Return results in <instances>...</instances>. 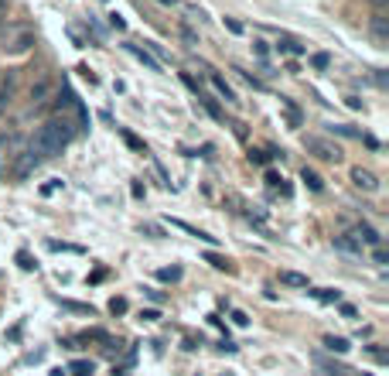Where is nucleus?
Returning a JSON list of instances; mask_svg holds the SVG:
<instances>
[{
	"instance_id": "20",
	"label": "nucleus",
	"mask_w": 389,
	"mask_h": 376,
	"mask_svg": "<svg viewBox=\"0 0 389 376\" xmlns=\"http://www.w3.org/2000/svg\"><path fill=\"white\" fill-rule=\"evenodd\" d=\"M205 260H208L215 270H233V263H229L226 256H219V253H205Z\"/></svg>"
},
{
	"instance_id": "7",
	"label": "nucleus",
	"mask_w": 389,
	"mask_h": 376,
	"mask_svg": "<svg viewBox=\"0 0 389 376\" xmlns=\"http://www.w3.org/2000/svg\"><path fill=\"white\" fill-rule=\"evenodd\" d=\"M14 158H17V165H14V178H28V174H31V171L41 165L31 151H24V154H14Z\"/></svg>"
},
{
	"instance_id": "9",
	"label": "nucleus",
	"mask_w": 389,
	"mask_h": 376,
	"mask_svg": "<svg viewBox=\"0 0 389 376\" xmlns=\"http://www.w3.org/2000/svg\"><path fill=\"white\" fill-rule=\"evenodd\" d=\"M335 250L358 256V253H362V243L355 240V233H338V236H335Z\"/></svg>"
},
{
	"instance_id": "40",
	"label": "nucleus",
	"mask_w": 389,
	"mask_h": 376,
	"mask_svg": "<svg viewBox=\"0 0 389 376\" xmlns=\"http://www.w3.org/2000/svg\"><path fill=\"white\" fill-rule=\"evenodd\" d=\"M369 3H372L376 10H386V3H389V0H369Z\"/></svg>"
},
{
	"instance_id": "35",
	"label": "nucleus",
	"mask_w": 389,
	"mask_h": 376,
	"mask_svg": "<svg viewBox=\"0 0 389 376\" xmlns=\"http://www.w3.org/2000/svg\"><path fill=\"white\" fill-rule=\"evenodd\" d=\"M110 24H113V28H117V31H123V28H126V21H123V17H119V14H110Z\"/></svg>"
},
{
	"instance_id": "34",
	"label": "nucleus",
	"mask_w": 389,
	"mask_h": 376,
	"mask_svg": "<svg viewBox=\"0 0 389 376\" xmlns=\"http://www.w3.org/2000/svg\"><path fill=\"white\" fill-rule=\"evenodd\" d=\"M226 28H229L233 35H242V24H239V21H233V17H226Z\"/></svg>"
},
{
	"instance_id": "14",
	"label": "nucleus",
	"mask_w": 389,
	"mask_h": 376,
	"mask_svg": "<svg viewBox=\"0 0 389 376\" xmlns=\"http://www.w3.org/2000/svg\"><path fill=\"white\" fill-rule=\"evenodd\" d=\"M55 301H58V304H62L65 311H76V315H89V318L96 315V311H92V304H78V301H62V297H55Z\"/></svg>"
},
{
	"instance_id": "5",
	"label": "nucleus",
	"mask_w": 389,
	"mask_h": 376,
	"mask_svg": "<svg viewBox=\"0 0 389 376\" xmlns=\"http://www.w3.org/2000/svg\"><path fill=\"white\" fill-rule=\"evenodd\" d=\"M369 31H372V42L379 44V48H386L389 44V17L383 14V10H376V17H372Z\"/></svg>"
},
{
	"instance_id": "15",
	"label": "nucleus",
	"mask_w": 389,
	"mask_h": 376,
	"mask_svg": "<svg viewBox=\"0 0 389 376\" xmlns=\"http://www.w3.org/2000/svg\"><path fill=\"white\" fill-rule=\"evenodd\" d=\"M280 281H283V284H290V288H308V277H304V274H297V270H283V274H280Z\"/></svg>"
},
{
	"instance_id": "26",
	"label": "nucleus",
	"mask_w": 389,
	"mask_h": 376,
	"mask_svg": "<svg viewBox=\"0 0 389 376\" xmlns=\"http://www.w3.org/2000/svg\"><path fill=\"white\" fill-rule=\"evenodd\" d=\"M119 137H123V140H126V144H130L133 151H144V144H140V140H137V137H133L130 130H119Z\"/></svg>"
},
{
	"instance_id": "13",
	"label": "nucleus",
	"mask_w": 389,
	"mask_h": 376,
	"mask_svg": "<svg viewBox=\"0 0 389 376\" xmlns=\"http://www.w3.org/2000/svg\"><path fill=\"white\" fill-rule=\"evenodd\" d=\"M301 181H304V185H308L311 192H321V188H324L321 174H317V171H311V167H304V171H301Z\"/></svg>"
},
{
	"instance_id": "6",
	"label": "nucleus",
	"mask_w": 389,
	"mask_h": 376,
	"mask_svg": "<svg viewBox=\"0 0 389 376\" xmlns=\"http://www.w3.org/2000/svg\"><path fill=\"white\" fill-rule=\"evenodd\" d=\"M123 48H126V51H130V55H133L137 62H144V65H147L151 72H160V62H157V58L151 55V51H147V48H140V44H133V42H126Z\"/></svg>"
},
{
	"instance_id": "33",
	"label": "nucleus",
	"mask_w": 389,
	"mask_h": 376,
	"mask_svg": "<svg viewBox=\"0 0 389 376\" xmlns=\"http://www.w3.org/2000/svg\"><path fill=\"white\" fill-rule=\"evenodd\" d=\"M144 294H147V297H151L154 304H160V301H164V294H160V291H154V288H144Z\"/></svg>"
},
{
	"instance_id": "36",
	"label": "nucleus",
	"mask_w": 389,
	"mask_h": 376,
	"mask_svg": "<svg viewBox=\"0 0 389 376\" xmlns=\"http://www.w3.org/2000/svg\"><path fill=\"white\" fill-rule=\"evenodd\" d=\"M55 188H62V181H58V178H55V181H48V185H44V188H41V192H44V195H51V192H55Z\"/></svg>"
},
{
	"instance_id": "3",
	"label": "nucleus",
	"mask_w": 389,
	"mask_h": 376,
	"mask_svg": "<svg viewBox=\"0 0 389 376\" xmlns=\"http://www.w3.org/2000/svg\"><path fill=\"white\" fill-rule=\"evenodd\" d=\"M304 147L311 151L314 158H321V161H331V165H338L342 161V147L335 144V140H328V137H304Z\"/></svg>"
},
{
	"instance_id": "11",
	"label": "nucleus",
	"mask_w": 389,
	"mask_h": 376,
	"mask_svg": "<svg viewBox=\"0 0 389 376\" xmlns=\"http://www.w3.org/2000/svg\"><path fill=\"white\" fill-rule=\"evenodd\" d=\"M314 363L321 366V373H324V376H351L349 366H342V363H328L324 356H314Z\"/></svg>"
},
{
	"instance_id": "4",
	"label": "nucleus",
	"mask_w": 389,
	"mask_h": 376,
	"mask_svg": "<svg viewBox=\"0 0 389 376\" xmlns=\"http://www.w3.org/2000/svg\"><path fill=\"white\" fill-rule=\"evenodd\" d=\"M351 185L362 192H379V178L369 167H351Z\"/></svg>"
},
{
	"instance_id": "12",
	"label": "nucleus",
	"mask_w": 389,
	"mask_h": 376,
	"mask_svg": "<svg viewBox=\"0 0 389 376\" xmlns=\"http://www.w3.org/2000/svg\"><path fill=\"white\" fill-rule=\"evenodd\" d=\"M171 226H178V229H185V233H192L194 240H201V243H208V247H215V243H219L215 236H208V233H201V229H194V226H188V222H181V219H171Z\"/></svg>"
},
{
	"instance_id": "18",
	"label": "nucleus",
	"mask_w": 389,
	"mask_h": 376,
	"mask_svg": "<svg viewBox=\"0 0 389 376\" xmlns=\"http://www.w3.org/2000/svg\"><path fill=\"white\" fill-rule=\"evenodd\" d=\"M276 48H280V51H290V55H304V44H297L294 38H280Z\"/></svg>"
},
{
	"instance_id": "31",
	"label": "nucleus",
	"mask_w": 389,
	"mask_h": 376,
	"mask_svg": "<svg viewBox=\"0 0 389 376\" xmlns=\"http://www.w3.org/2000/svg\"><path fill=\"white\" fill-rule=\"evenodd\" d=\"M7 14H10V0H0V28H3V21H7Z\"/></svg>"
},
{
	"instance_id": "22",
	"label": "nucleus",
	"mask_w": 389,
	"mask_h": 376,
	"mask_svg": "<svg viewBox=\"0 0 389 376\" xmlns=\"http://www.w3.org/2000/svg\"><path fill=\"white\" fill-rule=\"evenodd\" d=\"M198 99H201V106H205V110H208V113H212L215 120H222V110L215 106V99H208V96H198Z\"/></svg>"
},
{
	"instance_id": "8",
	"label": "nucleus",
	"mask_w": 389,
	"mask_h": 376,
	"mask_svg": "<svg viewBox=\"0 0 389 376\" xmlns=\"http://www.w3.org/2000/svg\"><path fill=\"white\" fill-rule=\"evenodd\" d=\"M355 240H358L362 247H379V243H383V236H379L369 222H358V226H355Z\"/></svg>"
},
{
	"instance_id": "19",
	"label": "nucleus",
	"mask_w": 389,
	"mask_h": 376,
	"mask_svg": "<svg viewBox=\"0 0 389 376\" xmlns=\"http://www.w3.org/2000/svg\"><path fill=\"white\" fill-rule=\"evenodd\" d=\"M48 92H51V83H48V79H41V83L31 89V99H35V103H44V96H48Z\"/></svg>"
},
{
	"instance_id": "1",
	"label": "nucleus",
	"mask_w": 389,
	"mask_h": 376,
	"mask_svg": "<svg viewBox=\"0 0 389 376\" xmlns=\"http://www.w3.org/2000/svg\"><path fill=\"white\" fill-rule=\"evenodd\" d=\"M76 137V124L69 120V117H51V120H44V124L35 130V137H31V144H28V151L44 161V158H55V154H62L65 147H69V140Z\"/></svg>"
},
{
	"instance_id": "37",
	"label": "nucleus",
	"mask_w": 389,
	"mask_h": 376,
	"mask_svg": "<svg viewBox=\"0 0 389 376\" xmlns=\"http://www.w3.org/2000/svg\"><path fill=\"white\" fill-rule=\"evenodd\" d=\"M372 256H376V263H386L389 256H386V250H383V247H376V250H372Z\"/></svg>"
},
{
	"instance_id": "30",
	"label": "nucleus",
	"mask_w": 389,
	"mask_h": 376,
	"mask_svg": "<svg viewBox=\"0 0 389 376\" xmlns=\"http://www.w3.org/2000/svg\"><path fill=\"white\" fill-rule=\"evenodd\" d=\"M17 263H21L24 270H35V263H31V256H28V253H17Z\"/></svg>"
},
{
	"instance_id": "28",
	"label": "nucleus",
	"mask_w": 389,
	"mask_h": 376,
	"mask_svg": "<svg viewBox=\"0 0 389 376\" xmlns=\"http://www.w3.org/2000/svg\"><path fill=\"white\" fill-rule=\"evenodd\" d=\"M140 318H144V322H157L160 311H157V308H147V311H140Z\"/></svg>"
},
{
	"instance_id": "24",
	"label": "nucleus",
	"mask_w": 389,
	"mask_h": 376,
	"mask_svg": "<svg viewBox=\"0 0 389 376\" xmlns=\"http://www.w3.org/2000/svg\"><path fill=\"white\" fill-rule=\"evenodd\" d=\"M311 62H314V69H321V72H324V69L331 65V55H324V51H317V55H314Z\"/></svg>"
},
{
	"instance_id": "29",
	"label": "nucleus",
	"mask_w": 389,
	"mask_h": 376,
	"mask_svg": "<svg viewBox=\"0 0 389 376\" xmlns=\"http://www.w3.org/2000/svg\"><path fill=\"white\" fill-rule=\"evenodd\" d=\"M249 161H253V165H267V154H263V151H249Z\"/></svg>"
},
{
	"instance_id": "23",
	"label": "nucleus",
	"mask_w": 389,
	"mask_h": 376,
	"mask_svg": "<svg viewBox=\"0 0 389 376\" xmlns=\"http://www.w3.org/2000/svg\"><path fill=\"white\" fill-rule=\"evenodd\" d=\"M126 308H130L126 297H113V301H110V311H113V315H126Z\"/></svg>"
},
{
	"instance_id": "32",
	"label": "nucleus",
	"mask_w": 389,
	"mask_h": 376,
	"mask_svg": "<svg viewBox=\"0 0 389 376\" xmlns=\"http://www.w3.org/2000/svg\"><path fill=\"white\" fill-rule=\"evenodd\" d=\"M233 322L239 325V329H246V325H249V318H246L242 311H233Z\"/></svg>"
},
{
	"instance_id": "25",
	"label": "nucleus",
	"mask_w": 389,
	"mask_h": 376,
	"mask_svg": "<svg viewBox=\"0 0 389 376\" xmlns=\"http://www.w3.org/2000/svg\"><path fill=\"white\" fill-rule=\"evenodd\" d=\"M10 85H14V76H10V79H7V85L0 89V113H3V106L10 103Z\"/></svg>"
},
{
	"instance_id": "10",
	"label": "nucleus",
	"mask_w": 389,
	"mask_h": 376,
	"mask_svg": "<svg viewBox=\"0 0 389 376\" xmlns=\"http://www.w3.org/2000/svg\"><path fill=\"white\" fill-rule=\"evenodd\" d=\"M208 79H212V85H215V92H219V96H222L226 103H239V96H235V89H233V85H229V83H226V79H222L219 72H208Z\"/></svg>"
},
{
	"instance_id": "39",
	"label": "nucleus",
	"mask_w": 389,
	"mask_h": 376,
	"mask_svg": "<svg viewBox=\"0 0 389 376\" xmlns=\"http://www.w3.org/2000/svg\"><path fill=\"white\" fill-rule=\"evenodd\" d=\"M342 315H345V318H355V315H358V311H355V308H351V304H342Z\"/></svg>"
},
{
	"instance_id": "27",
	"label": "nucleus",
	"mask_w": 389,
	"mask_h": 376,
	"mask_svg": "<svg viewBox=\"0 0 389 376\" xmlns=\"http://www.w3.org/2000/svg\"><path fill=\"white\" fill-rule=\"evenodd\" d=\"M72 373H76V376H89V373H92V363H72Z\"/></svg>"
},
{
	"instance_id": "38",
	"label": "nucleus",
	"mask_w": 389,
	"mask_h": 376,
	"mask_svg": "<svg viewBox=\"0 0 389 376\" xmlns=\"http://www.w3.org/2000/svg\"><path fill=\"white\" fill-rule=\"evenodd\" d=\"M256 44V55H260V58H267V42H253Z\"/></svg>"
},
{
	"instance_id": "2",
	"label": "nucleus",
	"mask_w": 389,
	"mask_h": 376,
	"mask_svg": "<svg viewBox=\"0 0 389 376\" xmlns=\"http://www.w3.org/2000/svg\"><path fill=\"white\" fill-rule=\"evenodd\" d=\"M35 48V31L28 24H7L0 28V51L3 55H28Z\"/></svg>"
},
{
	"instance_id": "42",
	"label": "nucleus",
	"mask_w": 389,
	"mask_h": 376,
	"mask_svg": "<svg viewBox=\"0 0 389 376\" xmlns=\"http://www.w3.org/2000/svg\"><path fill=\"white\" fill-rule=\"evenodd\" d=\"M226 376H233V373H226Z\"/></svg>"
},
{
	"instance_id": "21",
	"label": "nucleus",
	"mask_w": 389,
	"mask_h": 376,
	"mask_svg": "<svg viewBox=\"0 0 389 376\" xmlns=\"http://www.w3.org/2000/svg\"><path fill=\"white\" fill-rule=\"evenodd\" d=\"M317 301H324V304H331V301H342V291H331V288H321V291H314Z\"/></svg>"
},
{
	"instance_id": "17",
	"label": "nucleus",
	"mask_w": 389,
	"mask_h": 376,
	"mask_svg": "<svg viewBox=\"0 0 389 376\" xmlns=\"http://www.w3.org/2000/svg\"><path fill=\"white\" fill-rule=\"evenodd\" d=\"M324 345H328L331 352H349L351 349L349 338H342V335H328V338H324Z\"/></svg>"
},
{
	"instance_id": "16",
	"label": "nucleus",
	"mask_w": 389,
	"mask_h": 376,
	"mask_svg": "<svg viewBox=\"0 0 389 376\" xmlns=\"http://www.w3.org/2000/svg\"><path fill=\"white\" fill-rule=\"evenodd\" d=\"M157 281L178 284V281H181V267H160V270H157Z\"/></svg>"
},
{
	"instance_id": "41",
	"label": "nucleus",
	"mask_w": 389,
	"mask_h": 376,
	"mask_svg": "<svg viewBox=\"0 0 389 376\" xmlns=\"http://www.w3.org/2000/svg\"><path fill=\"white\" fill-rule=\"evenodd\" d=\"M160 3H167V7H174V3H178V0H160Z\"/></svg>"
}]
</instances>
